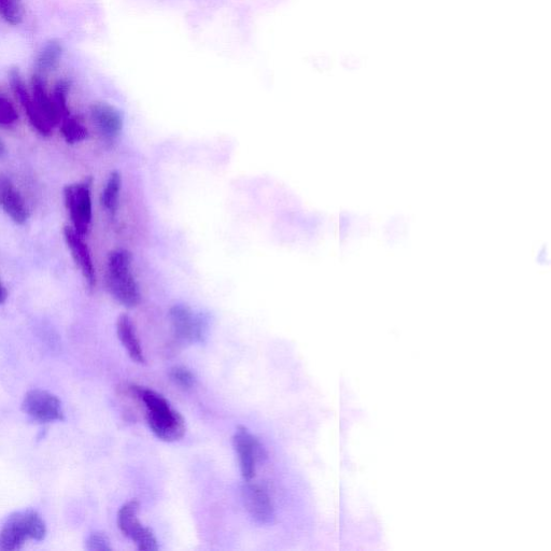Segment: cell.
I'll return each mask as SVG.
<instances>
[{
  "label": "cell",
  "mask_w": 551,
  "mask_h": 551,
  "mask_svg": "<svg viewBox=\"0 0 551 551\" xmlns=\"http://www.w3.org/2000/svg\"><path fill=\"white\" fill-rule=\"evenodd\" d=\"M130 391L145 404L148 426L158 439L169 443L182 439L186 433V421L163 395L138 386H132Z\"/></svg>",
  "instance_id": "1"
},
{
  "label": "cell",
  "mask_w": 551,
  "mask_h": 551,
  "mask_svg": "<svg viewBox=\"0 0 551 551\" xmlns=\"http://www.w3.org/2000/svg\"><path fill=\"white\" fill-rule=\"evenodd\" d=\"M132 253L126 249H116L109 254L106 284L117 302L127 308H134L141 300L140 290L131 272Z\"/></svg>",
  "instance_id": "2"
},
{
  "label": "cell",
  "mask_w": 551,
  "mask_h": 551,
  "mask_svg": "<svg viewBox=\"0 0 551 551\" xmlns=\"http://www.w3.org/2000/svg\"><path fill=\"white\" fill-rule=\"evenodd\" d=\"M47 527L44 519L32 510L12 514L0 528V549H20L27 541L45 539Z\"/></svg>",
  "instance_id": "3"
},
{
  "label": "cell",
  "mask_w": 551,
  "mask_h": 551,
  "mask_svg": "<svg viewBox=\"0 0 551 551\" xmlns=\"http://www.w3.org/2000/svg\"><path fill=\"white\" fill-rule=\"evenodd\" d=\"M64 196L74 230L81 236L87 235L92 222L91 181L67 186Z\"/></svg>",
  "instance_id": "4"
},
{
  "label": "cell",
  "mask_w": 551,
  "mask_h": 551,
  "mask_svg": "<svg viewBox=\"0 0 551 551\" xmlns=\"http://www.w3.org/2000/svg\"><path fill=\"white\" fill-rule=\"evenodd\" d=\"M22 408L28 417L40 423L64 420L62 402L46 390L35 389L27 392Z\"/></svg>",
  "instance_id": "5"
},
{
  "label": "cell",
  "mask_w": 551,
  "mask_h": 551,
  "mask_svg": "<svg viewBox=\"0 0 551 551\" xmlns=\"http://www.w3.org/2000/svg\"><path fill=\"white\" fill-rule=\"evenodd\" d=\"M233 445L239 459L240 471L246 482H251L256 476L257 463L266 457L265 450L257 437L242 426L236 430Z\"/></svg>",
  "instance_id": "6"
},
{
  "label": "cell",
  "mask_w": 551,
  "mask_h": 551,
  "mask_svg": "<svg viewBox=\"0 0 551 551\" xmlns=\"http://www.w3.org/2000/svg\"><path fill=\"white\" fill-rule=\"evenodd\" d=\"M173 330L181 343L201 342L204 335L205 324L202 318L196 317L191 308L185 304H178L169 312Z\"/></svg>",
  "instance_id": "7"
},
{
  "label": "cell",
  "mask_w": 551,
  "mask_h": 551,
  "mask_svg": "<svg viewBox=\"0 0 551 551\" xmlns=\"http://www.w3.org/2000/svg\"><path fill=\"white\" fill-rule=\"evenodd\" d=\"M9 82L14 95L17 96L34 129L42 136H49L52 132V126L46 121L44 116L41 115L36 106L33 95L28 92L26 84L18 68L10 69Z\"/></svg>",
  "instance_id": "8"
},
{
  "label": "cell",
  "mask_w": 551,
  "mask_h": 551,
  "mask_svg": "<svg viewBox=\"0 0 551 551\" xmlns=\"http://www.w3.org/2000/svg\"><path fill=\"white\" fill-rule=\"evenodd\" d=\"M243 501L251 518L259 525H271L275 518L273 502L267 491L258 484L247 482L242 489Z\"/></svg>",
  "instance_id": "9"
},
{
  "label": "cell",
  "mask_w": 551,
  "mask_h": 551,
  "mask_svg": "<svg viewBox=\"0 0 551 551\" xmlns=\"http://www.w3.org/2000/svg\"><path fill=\"white\" fill-rule=\"evenodd\" d=\"M64 237L66 244L72 252V256L80 268V271L87 280L90 288H94L96 284L95 268L91 258L90 250L86 243H84L83 236L78 234L73 228L65 226Z\"/></svg>",
  "instance_id": "10"
},
{
  "label": "cell",
  "mask_w": 551,
  "mask_h": 551,
  "mask_svg": "<svg viewBox=\"0 0 551 551\" xmlns=\"http://www.w3.org/2000/svg\"><path fill=\"white\" fill-rule=\"evenodd\" d=\"M0 207L17 224H24L30 216L20 192L3 175H0Z\"/></svg>",
  "instance_id": "11"
},
{
  "label": "cell",
  "mask_w": 551,
  "mask_h": 551,
  "mask_svg": "<svg viewBox=\"0 0 551 551\" xmlns=\"http://www.w3.org/2000/svg\"><path fill=\"white\" fill-rule=\"evenodd\" d=\"M91 117L97 130L107 138H116L123 129L121 112L108 103L98 102L91 106Z\"/></svg>",
  "instance_id": "12"
},
{
  "label": "cell",
  "mask_w": 551,
  "mask_h": 551,
  "mask_svg": "<svg viewBox=\"0 0 551 551\" xmlns=\"http://www.w3.org/2000/svg\"><path fill=\"white\" fill-rule=\"evenodd\" d=\"M32 95L37 108L46 121L54 127L61 123V117L56 109L52 96L47 92L46 77L34 74L32 77Z\"/></svg>",
  "instance_id": "13"
},
{
  "label": "cell",
  "mask_w": 551,
  "mask_h": 551,
  "mask_svg": "<svg viewBox=\"0 0 551 551\" xmlns=\"http://www.w3.org/2000/svg\"><path fill=\"white\" fill-rule=\"evenodd\" d=\"M117 333L123 347L133 361L139 364L146 362L144 351L141 349L138 337L131 318L121 315L117 322Z\"/></svg>",
  "instance_id": "14"
},
{
  "label": "cell",
  "mask_w": 551,
  "mask_h": 551,
  "mask_svg": "<svg viewBox=\"0 0 551 551\" xmlns=\"http://www.w3.org/2000/svg\"><path fill=\"white\" fill-rule=\"evenodd\" d=\"M62 53L63 48L59 40L48 41L37 56L35 73L47 77L60 64Z\"/></svg>",
  "instance_id": "15"
},
{
  "label": "cell",
  "mask_w": 551,
  "mask_h": 551,
  "mask_svg": "<svg viewBox=\"0 0 551 551\" xmlns=\"http://www.w3.org/2000/svg\"><path fill=\"white\" fill-rule=\"evenodd\" d=\"M139 503L136 500L124 504L118 514V526L126 538L133 539L138 530L143 527L138 520Z\"/></svg>",
  "instance_id": "16"
},
{
  "label": "cell",
  "mask_w": 551,
  "mask_h": 551,
  "mask_svg": "<svg viewBox=\"0 0 551 551\" xmlns=\"http://www.w3.org/2000/svg\"><path fill=\"white\" fill-rule=\"evenodd\" d=\"M122 187V176L119 172L110 174L102 195V203L110 214H116L118 209L120 192Z\"/></svg>",
  "instance_id": "17"
},
{
  "label": "cell",
  "mask_w": 551,
  "mask_h": 551,
  "mask_svg": "<svg viewBox=\"0 0 551 551\" xmlns=\"http://www.w3.org/2000/svg\"><path fill=\"white\" fill-rule=\"evenodd\" d=\"M61 132L68 144L80 143L88 137V130L72 115L62 120Z\"/></svg>",
  "instance_id": "18"
},
{
  "label": "cell",
  "mask_w": 551,
  "mask_h": 551,
  "mask_svg": "<svg viewBox=\"0 0 551 551\" xmlns=\"http://www.w3.org/2000/svg\"><path fill=\"white\" fill-rule=\"evenodd\" d=\"M0 16L10 25H19L24 18L22 0H0Z\"/></svg>",
  "instance_id": "19"
},
{
  "label": "cell",
  "mask_w": 551,
  "mask_h": 551,
  "mask_svg": "<svg viewBox=\"0 0 551 551\" xmlns=\"http://www.w3.org/2000/svg\"><path fill=\"white\" fill-rule=\"evenodd\" d=\"M68 92L69 82L67 80H60L58 83L55 84L52 98L56 109H58L60 113L61 121L64 118L72 115L67 104Z\"/></svg>",
  "instance_id": "20"
},
{
  "label": "cell",
  "mask_w": 551,
  "mask_h": 551,
  "mask_svg": "<svg viewBox=\"0 0 551 551\" xmlns=\"http://www.w3.org/2000/svg\"><path fill=\"white\" fill-rule=\"evenodd\" d=\"M141 551H157L159 550V544L153 532L146 527L141 528V530L134 536L132 540Z\"/></svg>",
  "instance_id": "21"
},
{
  "label": "cell",
  "mask_w": 551,
  "mask_h": 551,
  "mask_svg": "<svg viewBox=\"0 0 551 551\" xmlns=\"http://www.w3.org/2000/svg\"><path fill=\"white\" fill-rule=\"evenodd\" d=\"M174 383L183 389H191L195 385L194 374L187 367L176 366L169 372Z\"/></svg>",
  "instance_id": "22"
},
{
  "label": "cell",
  "mask_w": 551,
  "mask_h": 551,
  "mask_svg": "<svg viewBox=\"0 0 551 551\" xmlns=\"http://www.w3.org/2000/svg\"><path fill=\"white\" fill-rule=\"evenodd\" d=\"M19 119L16 108L9 102L3 94H0V125L9 126L16 123Z\"/></svg>",
  "instance_id": "23"
},
{
  "label": "cell",
  "mask_w": 551,
  "mask_h": 551,
  "mask_svg": "<svg viewBox=\"0 0 551 551\" xmlns=\"http://www.w3.org/2000/svg\"><path fill=\"white\" fill-rule=\"evenodd\" d=\"M87 548L91 551H109L110 542L107 536L100 532L92 533L87 540Z\"/></svg>",
  "instance_id": "24"
},
{
  "label": "cell",
  "mask_w": 551,
  "mask_h": 551,
  "mask_svg": "<svg viewBox=\"0 0 551 551\" xmlns=\"http://www.w3.org/2000/svg\"><path fill=\"white\" fill-rule=\"evenodd\" d=\"M7 296H8L7 290L2 284V281H0V305L6 302Z\"/></svg>",
  "instance_id": "25"
},
{
  "label": "cell",
  "mask_w": 551,
  "mask_h": 551,
  "mask_svg": "<svg viewBox=\"0 0 551 551\" xmlns=\"http://www.w3.org/2000/svg\"><path fill=\"white\" fill-rule=\"evenodd\" d=\"M5 146L3 144V141L0 140V158H3V155L5 154Z\"/></svg>",
  "instance_id": "26"
}]
</instances>
